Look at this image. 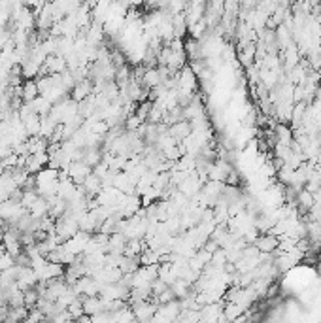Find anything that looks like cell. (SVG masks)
<instances>
[{"label":"cell","instance_id":"cell-1","mask_svg":"<svg viewBox=\"0 0 321 323\" xmlns=\"http://www.w3.org/2000/svg\"><path fill=\"white\" fill-rule=\"evenodd\" d=\"M253 244L259 247V252H274L280 246V236L272 233H261Z\"/></svg>","mask_w":321,"mask_h":323},{"label":"cell","instance_id":"cell-2","mask_svg":"<svg viewBox=\"0 0 321 323\" xmlns=\"http://www.w3.org/2000/svg\"><path fill=\"white\" fill-rule=\"evenodd\" d=\"M168 134L172 138H176L178 142H182L184 138H187L191 134V121H187V119H182L178 123H174L168 127Z\"/></svg>","mask_w":321,"mask_h":323},{"label":"cell","instance_id":"cell-5","mask_svg":"<svg viewBox=\"0 0 321 323\" xmlns=\"http://www.w3.org/2000/svg\"><path fill=\"white\" fill-rule=\"evenodd\" d=\"M315 163H317V165H321V152L317 153V157H315Z\"/></svg>","mask_w":321,"mask_h":323},{"label":"cell","instance_id":"cell-4","mask_svg":"<svg viewBox=\"0 0 321 323\" xmlns=\"http://www.w3.org/2000/svg\"><path fill=\"white\" fill-rule=\"evenodd\" d=\"M28 213H30L32 218H44V216H48V213H49V202H48V199H44V197H38L34 204L28 208Z\"/></svg>","mask_w":321,"mask_h":323},{"label":"cell","instance_id":"cell-3","mask_svg":"<svg viewBox=\"0 0 321 323\" xmlns=\"http://www.w3.org/2000/svg\"><path fill=\"white\" fill-rule=\"evenodd\" d=\"M38 95H40L38 83L32 82V80H27V82L21 85V98H23V102H30V100H34Z\"/></svg>","mask_w":321,"mask_h":323}]
</instances>
